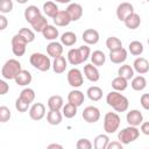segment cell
<instances>
[{
    "label": "cell",
    "instance_id": "obj_1",
    "mask_svg": "<svg viewBox=\"0 0 149 149\" xmlns=\"http://www.w3.org/2000/svg\"><path fill=\"white\" fill-rule=\"evenodd\" d=\"M106 102L116 112H126L129 106L128 99L123 94L119 93V91H115V90L107 94Z\"/></svg>",
    "mask_w": 149,
    "mask_h": 149
},
{
    "label": "cell",
    "instance_id": "obj_2",
    "mask_svg": "<svg viewBox=\"0 0 149 149\" xmlns=\"http://www.w3.org/2000/svg\"><path fill=\"white\" fill-rule=\"evenodd\" d=\"M91 55V49L87 45H81L77 49H70L68 52V61L72 65H78L87 61Z\"/></svg>",
    "mask_w": 149,
    "mask_h": 149
},
{
    "label": "cell",
    "instance_id": "obj_3",
    "mask_svg": "<svg viewBox=\"0 0 149 149\" xmlns=\"http://www.w3.org/2000/svg\"><path fill=\"white\" fill-rule=\"evenodd\" d=\"M21 70H22L21 63H20L17 59L10 58V59H8V61L2 65L1 76L3 77V79H8V80L15 79L16 76L20 73Z\"/></svg>",
    "mask_w": 149,
    "mask_h": 149
},
{
    "label": "cell",
    "instance_id": "obj_4",
    "mask_svg": "<svg viewBox=\"0 0 149 149\" xmlns=\"http://www.w3.org/2000/svg\"><path fill=\"white\" fill-rule=\"evenodd\" d=\"M29 62L35 69H37V70H40L42 72L48 71L50 69V66H51V62H50L49 56H47V55H44L42 52L31 54V56L29 58Z\"/></svg>",
    "mask_w": 149,
    "mask_h": 149
},
{
    "label": "cell",
    "instance_id": "obj_5",
    "mask_svg": "<svg viewBox=\"0 0 149 149\" xmlns=\"http://www.w3.org/2000/svg\"><path fill=\"white\" fill-rule=\"evenodd\" d=\"M139 136H140V130L137 129V127L128 126V127H126L119 132L118 140L122 144H129V143L134 142L135 140H137Z\"/></svg>",
    "mask_w": 149,
    "mask_h": 149
},
{
    "label": "cell",
    "instance_id": "obj_6",
    "mask_svg": "<svg viewBox=\"0 0 149 149\" xmlns=\"http://www.w3.org/2000/svg\"><path fill=\"white\" fill-rule=\"evenodd\" d=\"M120 116L114 112H108L105 114L104 118V129L107 134L115 133L120 127Z\"/></svg>",
    "mask_w": 149,
    "mask_h": 149
},
{
    "label": "cell",
    "instance_id": "obj_7",
    "mask_svg": "<svg viewBox=\"0 0 149 149\" xmlns=\"http://www.w3.org/2000/svg\"><path fill=\"white\" fill-rule=\"evenodd\" d=\"M10 43H12V51H13V54H14L15 56L21 57V56L24 55V52H26V45H27L28 42H27L19 33L15 34V35L12 37Z\"/></svg>",
    "mask_w": 149,
    "mask_h": 149
},
{
    "label": "cell",
    "instance_id": "obj_8",
    "mask_svg": "<svg viewBox=\"0 0 149 149\" xmlns=\"http://www.w3.org/2000/svg\"><path fill=\"white\" fill-rule=\"evenodd\" d=\"M68 83L70 86L77 88V87H80L84 83V77L81 74V71L79 69H71L69 72H68Z\"/></svg>",
    "mask_w": 149,
    "mask_h": 149
},
{
    "label": "cell",
    "instance_id": "obj_9",
    "mask_svg": "<svg viewBox=\"0 0 149 149\" xmlns=\"http://www.w3.org/2000/svg\"><path fill=\"white\" fill-rule=\"evenodd\" d=\"M81 116L86 122L94 123V122L99 121V119H100V111L95 106H87L84 108Z\"/></svg>",
    "mask_w": 149,
    "mask_h": 149
},
{
    "label": "cell",
    "instance_id": "obj_10",
    "mask_svg": "<svg viewBox=\"0 0 149 149\" xmlns=\"http://www.w3.org/2000/svg\"><path fill=\"white\" fill-rule=\"evenodd\" d=\"M45 115V106L42 102H35L30 108H29V116L30 119L38 121L42 120Z\"/></svg>",
    "mask_w": 149,
    "mask_h": 149
},
{
    "label": "cell",
    "instance_id": "obj_11",
    "mask_svg": "<svg viewBox=\"0 0 149 149\" xmlns=\"http://www.w3.org/2000/svg\"><path fill=\"white\" fill-rule=\"evenodd\" d=\"M134 13V7L130 2H121L116 8V16L120 21H125L127 16Z\"/></svg>",
    "mask_w": 149,
    "mask_h": 149
},
{
    "label": "cell",
    "instance_id": "obj_12",
    "mask_svg": "<svg viewBox=\"0 0 149 149\" xmlns=\"http://www.w3.org/2000/svg\"><path fill=\"white\" fill-rule=\"evenodd\" d=\"M126 120H127L129 126L137 127V126H141V123L143 122V115L139 109H132L127 113Z\"/></svg>",
    "mask_w": 149,
    "mask_h": 149
},
{
    "label": "cell",
    "instance_id": "obj_13",
    "mask_svg": "<svg viewBox=\"0 0 149 149\" xmlns=\"http://www.w3.org/2000/svg\"><path fill=\"white\" fill-rule=\"evenodd\" d=\"M65 10L71 17V21H78L83 16V7L79 3H76V2L70 3Z\"/></svg>",
    "mask_w": 149,
    "mask_h": 149
},
{
    "label": "cell",
    "instance_id": "obj_14",
    "mask_svg": "<svg viewBox=\"0 0 149 149\" xmlns=\"http://www.w3.org/2000/svg\"><path fill=\"white\" fill-rule=\"evenodd\" d=\"M84 74L85 77L90 80V81H98L99 78H100V73H99V70L97 69L95 65H93L92 63L91 64H86L84 66Z\"/></svg>",
    "mask_w": 149,
    "mask_h": 149
},
{
    "label": "cell",
    "instance_id": "obj_15",
    "mask_svg": "<svg viewBox=\"0 0 149 149\" xmlns=\"http://www.w3.org/2000/svg\"><path fill=\"white\" fill-rule=\"evenodd\" d=\"M83 41L86 43V44H97L99 42V33L95 30V29H92V28H88L86 30H84L83 33Z\"/></svg>",
    "mask_w": 149,
    "mask_h": 149
},
{
    "label": "cell",
    "instance_id": "obj_16",
    "mask_svg": "<svg viewBox=\"0 0 149 149\" xmlns=\"http://www.w3.org/2000/svg\"><path fill=\"white\" fill-rule=\"evenodd\" d=\"M84 100H85V95L79 90H72L68 94V101L71 102V104H73V105H76L77 107L81 106L83 102H84Z\"/></svg>",
    "mask_w": 149,
    "mask_h": 149
},
{
    "label": "cell",
    "instance_id": "obj_17",
    "mask_svg": "<svg viewBox=\"0 0 149 149\" xmlns=\"http://www.w3.org/2000/svg\"><path fill=\"white\" fill-rule=\"evenodd\" d=\"M54 23L58 27H65L71 22V17L69 16L66 10H58V13L52 17Z\"/></svg>",
    "mask_w": 149,
    "mask_h": 149
},
{
    "label": "cell",
    "instance_id": "obj_18",
    "mask_svg": "<svg viewBox=\"0 0 149 149\" xmlns=\"http://www.w3.org/2000/svg\"><path fill=\"white\" fill-rule=\"evenodd\" d=\"M109 59L114 64H121L127 59V50L121 48L115 51H109Z\"/></svg>",
    "mask_w": 149,
    "mask_h": 149
},
{
    "label": "cell",
    "instance_id": "obj_19",
    "mask_svg": "<svg viewBox=\"0 0 149 149\" xmlns=\"http://www.w3.org/2000/svg\"><path fill=\"white\" fill-rule=\"evenodd\" d=\"M133 68L137 73L144 74L149 71V62L144 57H137L133 63Z\"/></svg>",
    "mask_w": 149,
    "mask_h": 149
},
{
    "label": "cell",
    "instance_id": "obj_20",
    "mask_svg": "<svg viewBox=\"0 0 149 149\" xmlns=\"http://www.w3.org/2000/svg\"><path fill=\"white\" fill-rule=\"evenodd\" d=\"M47 52L50 57H58V56H62L63 54V45L62 43L59 42H56V41H52L50 42L48 45H47Z\"/></svg>",
    "mask_w": 149,
    "mask_h": 149
},
{
    "label": "cell",
    "instance_id": "obj_21",
    "mask_svg": "<svg viewBox=\"0 0 149 149\" xmlns=\"http://www.w3.org/2000/svg\"><path fill=\"white\" fill-rule=\"evenodd\" d=\"M123 23H125V26H126L128 29L134 30V29H136V28L140 27V24H141V17H140L139 14L132 13L129 16L126 17V20L123 21Z\"/></svg>",
    "mask_w": 149,
    "mask_h": 149
},
{
    "label": "cell",
    "instance_id": "obj_22",
    "mask_svg": "<svg viewBox=\"0 0 149 149\" xmlns=\"http://www.w3.org/2000/svg\"><path fill=\"white\" fill-rule=\"evenodd\" d=\"M31 79H33L31 73H30L29 71L22 69L14 80H15V83H16L17 85H20V86H26V85H28V84L31 83Z\"/></svg>",
    "mask_w": 149,
    "mask_h": 149
},
{
    "label": "cell",
    "instance_id": "obj_23",
    "mask_svg": "<svg viewBox=\"0 0 149 149\" xmlns=\"http://www.w3.org/2000/svg\"><path fill=\"white\" fill-rule=\"evenodd\" d=\"M38 15H41V10L38 9L37 6H34V5H30L28 6L26 9H24V19L27 22L31 23Z\"/></svg>",
    "mask_w": 149,
    "mask_h": 149
},
{
    "label": "cell",
    "instance_id": "obj_24",
    "mask_svg": "<svg viewBox=\"0 0 149 149\" xmlns=\"http://www.w3.org/2000/svg\"><path fill=\"white\" fill-rule=\"evenodd\" d=\"M66 66H68V61L65 59L64 56H58L52 62V70L56 73H63L65 71Z\"/></svg>",
    "mask_w": 149,
    "mask_h": 149
},
{
    "label": "cell",
    "instance_id": "obj_25",
    "mask_svg": "<svg viewBox=\"0 0 149 149\" xmlns=\"http://www.w3.org/2000/svg\"><path fill=\"white\" fill-rule=\"evenodd\" d=\"M63 114L59 111H55V109H50L47 114V121L48 123H50L51 126H57L62 122L63 119Z\"/></svg>",
    "mask_w": 149,
    "mask_h": 149
},
{
    "label": "cell",
    "instance_id": "obj_26",
    "mask_svg": "<svg viewBox=\"0 0 149 149\" xmlns=\"http://www.w3.org/2000/svg\"><path fill=\"white\" fill-rule=\"evenodd\" d=\"M30 24H31V27L34 28L35 31H37V33H42V31L44 30V28L48 26V19L41 14V15H38V16H37Z\"/></svg>",
    "mask_w": 149,
    "mask_h": 149
},
{
    "label": "cell",
    "instance_id": "obj_27",
    "mask_svg": "<svg viewBox=\"0 0 149 149\" xmlns=\"http://www.w3.org/2000/svg\"><path fill=\"white\" fill-rule=\"evenodd\" d=\"M63 98L61 95H51L48 99V107L49 109H55V111H61L64 106L63 104Z\"/></svg>",
    "mask_w": 149,
    "mask_h": 149
},
{
    "label": "cell",
    "instance_id": "obj_28",
    "mask_svg": "<svg viewBox=\"0 0 149 149\" xmlns=\"http://www.w3.org/2000/svg\"><path fill=\"white\" fill-rule=\"evenodd\" d=\"M42 35H43V37H44L45 40H49V41H55V40L58 37L59 31H58V29H57L55 26L48 24V26L44 28V30L42 31Z\"/></svg>",
    "mask_w": 149,
    "mask_h": 149
},
{
    "label": "cell",
    "instance_id": "obj_29",
    "mask_svg": "<svg viewBox=\"0 0 149 149\" xmlns=\"http://www.w3.org/2000/svg\"><path fill=\"white\" fill-rule=\"evenodd\" d=\"M91 62L95 66H102L106 62V55L101 50H95L91 54Z\"/></svg>",
    "mask_w": 149,
    "mask_h": 149
},
{
    "label": "cell",
    "instance_id": "obj_30",
    "mask_svg": "<svg viewBox=\"0 0 149 149\" xmlns=\"http://www.w3.org/2000/svg\"><path fill=\"white\" fill-rule=\"evenodd\" d=\"M77 42V36L73 31H65L61 36V43L65 47H71Z\"/></svg>",
    "mask_w": 149,
    "mask_h": 149
},
{
    "label": "cell",
    "instance_id": "obj_31",
    "mask_svg": "<svg viewBox=\"0 0 149 149\" xmlns=\"http://www.w3.org/2000/svg\"><path fill=\"white\" fill-rule=\"evenodd\" d=\"M86 94L90 100L92 101H99L102 98V90L99 86H91L87 88Z\"/></svg>",
    "mask_w": 149,
    "mask_h": 149
},
{
    "label": "cell",
    "instance_id": "obj_32",
    "mask_svg": "<svg viewBox=\"0 0 149 149\" xmlns=\"http://www.w3.org/2000/svg\"><path fill=\"white\" fill-rule=\"evenodd\" d=\"M108 143H109V137L106 134H100V135L95 136L93 147L95 149H107Z\"/></svg>",
    "mask_w": 149,
    "mask_h": 149
},
{
    "label": "cell",
    "instance_id": "obj_33",
    "mask_svg": "<svg viewBox=\"0 0 149 149\" xmlns=\"http://www.w3.org/2000/svg\"><path fill=\"white\" fill-rule=\"evenodd\" d=\"M58 6L54 1H47L43 3V12L49 17H54L58 13Z\"/></svg>",
    "mask_w": 149,
    "mask_h": 149
},
{
    "label": "cell",
    "instance_id": "obj_34",
    "mask_svg": "<svg viewBox=\"0 0 149 149\" xmlns=\"http://www.w3.org/2000/svg\"><path fill=\"white\" fill-rule=\"evenodd\" d=\"M130 85L134 91H142L147 86V80L143 76H136V77H133Z\"/></svg>",
    "mask_w": 149,
    "mask_h": 149
},
{
    "label": "cell",
    "instance_id": "obj_35",
    "mask_svg": "<svg viewBox=\"0 0 149 149\" xmlns=\"http://www.w3.org/2000/svg\"><path fill=\"white\" fill-rule=\"evenodd\" d=\"M118 74H119L120 77H122V78L129 80V79H132V78L134 77V68H132V66L128 65V64H123V65H121V66L119 68Z\"/></svg>",
    "mask_w": 149,
    "mask_h": 149
},
{
    "label": "cell",
    "instance_id": "obj_36",
    "mask_svg": "<svg viewBox=\"0 0 149 149\" xmlns=\"http://www.w3.org/2000/svg\"><path fill=\"white\" fill-rule=\"evenodd\" d=\"M127 86H128V80L125 79V78H122V77H120V76L115 77L112 80V87L115 91H119V92L120 91H125L127 88Z\"/></svg>",
    "mask_w": 149,
    "mask_h": 149
},
{
    "label": "cell",
    "instance_id": "obj_37",
    "mask_svg": "<svg viewBox=\"0 0 149 149\" xmlns=\"http://www.w3.org/2000/svg\"><path fill=\"white\" fill-rule=\"evenodd\" d=\"M106 47L109 51H115V50H119L122 48V42L118 37L111 36L106 40Z\"/></svg>",
    "mask_w": 149,
    "mask_h": 149
},
{
    "label": "cell",
    "instance_id": "obj_38",
    "mask_svg": "<svg viewBox=\"0 0 149 149\" xmlns=\"http://www.w3.org/2000/svg\"><path fill=\"white\" fill-rule=\"evenodd\" d=\"M128 50L134 56H140L143 52V44L140 41H133L128 45Z\"/></svg>",
    "mask_w": 149,
    "mask_h": 149
},
{
    "label": "cell",
    "instance_id": "obj_39",
    "mask_svg": "<svg viewBox=\"0 0 149 149\" xmlns=\"http://www.w3.org/2000/svg\"><path fill=\"white\" fill-rule=\"evenodd\" d=\"M62 112H63V115L65 118L71 119V118H73L77 114V106L73 105V104H71V102H68V104H65L63 106Z\"/></svg>",
    "mask_w": 149,
    "mask_h": 149
},
{
    "label": "cell",
    "instance_id": "obj_40",
    "mask_svg": "<svg viewBox=\"0 0 149 149\" xmlns=\"http://www.w3.org/2000/svg\"><path fill=\"white\" fill-rule=\"evenodd\" d=\"M20 98H21L22 100H24L26 102L31 104V102L35 100V92H34L33 88H29V87L23 88V90L21 91V93H20Z\"/></svg>",
    "mask_w": 149,
    "mask_h": 149
},
{
    "label": "cell",
    "instance_id": "obj_41",
    "mask_svg": "<svg viewBox=\"0 0 149 149\" xmlns=\"http://www.w3.org/2000/svg\"><path fill=\"white\" fill-rule=\"evenodd\" d=\"M19 34H20L28 43H30V42H33V41L35 40V34H34V31L30 30L29 28H21V29L19 30Z\"/></svg>",
    "mask_w": 149,
    "mask_h": 149
},
{
    "label": "cell",
    "instance_id": "obj_42",
    "mask_svg": "<svg viewBox=\"0 0 149 149\" xmlns=\"http://www.w3.org/2000/svg\"><path fill=\"white\" fill-rule=\"evenodd\" d=\"M14 5L12 0H0V12L2 14H7L9 12H12Z\"/></svg>",
    "mask_w": 149,
    "mask_h": 149
},
{
    "label": "cell",
    "instance_id": "obj_43",
    "mask_svg": "<svg viewBox=\"0 0 149 149\" xmlns=\"http://www.w3.org/2000/svg\"><path fill=\"white\" fill-rule=\"evenodd\" d=\"M10 119V111L7 106H0V122L5 123Z\"/></svg>",
    "mask_w": 149,
    "mask_h": 149
},
{
    "label": "cell",
    "instance_id": "obj_44",
    "mask_svg": "<svg viewBox=\"0 0 149 149\" xmlns=\"http://www.w3.org/2000/svg\"><path fill=\"white\" fill-rule=\"evenodd\" d=\"M29 105H30V104L26 102V101L22 100L20 97H19V98L16 99V101H15V108H16L20 113H24V112H27L28 108H29Z\"/></svg>",
    "mask_w": 149,
    "mask_h": 149
},
{
    "label": "cell",
    "instance_id": "obj_45",
    "mask_svg": "<svg viewBox=\"0 0 149 149\" xmlns=\"http://www.w3.org/2000/svg\"><path fill=\"white\" fill-rule=\"evenodd\" d=\"M76 147H77V149H91L93 147V144L87 139H79L76 143Z\"/></svg>",
    "mask_w": 149,
    "mask_h": 149
},
{
    "label": "cell",
    "instance_id": "obj_46",
    "mask_svg": "<svg viewBox=\"0 0 149 149\" xmlns=\"http://www.w3.org/2000/svg\"><path fill=\"white\" fill-rule=\"evenodd\" d=\"M140 102H141V106L149 111V93H144L141 95V99H140Z\"/></svg>",
    "mask_w": 149,
    "mask_h": 149
},
{
    "label": "cell",
    "instance_id": "obj_47",
    "mask_svg": "<svg viewBox=\"0 0 149 149\" xmlns=\"http://www.w3.org/2000/svg\"><path fill=\"white\" fill-rule=\"evenodd\" d=\"M8 90H9V85L3 79H1L0 80V94L1 95H5L8 92Z\"/></svg>",
    "mask_w": 149,
    "mask_h": 149
},
{
    "label": "cell",
    "instance_id": "obj_48",
    "mask_svg": "<svg viewBox=\"0 0 149 149\" xmlns=\"http://www.w3.org/2000/svg\"><path fill=\"white\" fill-rule=\"evenodd\" d=\"M122 147H123V144L118 140V141L109 142L108 146H107V149H122Z\"/></svg>",
    "mask_w": 149,
    "mask_h": 149
},
{
    "label": "cell",
    "instance_id": "obj_49",
    "mask_svg": "<svg viewBox=\"0 0 149 149\" xmlns=\"http://www.w3.org/2000/svg\"><path fill=\"white\" fill-rule=\"evenodd\" d=\"M7 24H8L7 17L3 14H1L0 15V30H5L7 28Z\"/></svg>",
    "mask_w": 149,
    "mask_h": 149
},
{
    "label": "cell",
    "instance_id": "obj_50",
    "mask_svg": "<svg viewBox=\"0 0 149 149\" xmlns=\"http://www.w3.org/2000/svg\"><path fill=\"white\" fill-rule=\"evenodd\" d=\"M141 132L144 135H149V121H146V122L141 123Z\"/></svg>",
    "mask_w": 149,
    "mask_h": 149
},
{
    "label": "cell",
    "instance_id": "obj_51",
    "mask_svg": "<svg viewBox=\"0 0 149 149\" xmlns=\"http://www.w3.org/2000/svg\"><path fill=\"white\" fill-rule=\"evenodd\" d=\"M48 148H49V149H51V148H58V149H62V148H63V146L57 144V143H51V144H49V146H48Z\"/></svg>",
    "mask_w": 149,
    "mask_h": 149
},
{
    "label": "cell",
    "instance_id": "obj_52",
    "mask_svg": "<svg viewBox=\"0 0 149 149\" xmlns=\"http://www.w3.org/2000/svg\"><path fill=\"white\" fill-rule=\"evenodd\" d=\"M56 2H59V3H69L71 0H54Z\"/></svg>",
    "mask_w": 149,
    "mask_h": 149
},
{
    "label": "cell",
    "instance_id": "obj_53",
    "mask_svg": "<svg viewBox=\"0 0 149 149\" xmlns=\"http://www.w3.org/2000/svg\"><path fill=\"white\" fill-rule=\"evenodd\" d=\"M16 2H17V3L23 5V3H27V2H28V0H16Z\"/></svg>",
    "mask_w": 149,
    "mask_h": 149
},
{
    "label": "cell",
    "instance_id": "obj_54",
    "mask_svg": "<svg viewBox=\"0 0 149 149\" xmlns=\"http://www.w3.org/2000/svg\"><path fill=\"white\" fill-rule=\"evenodd\" d=\"M148 44H149V38H148Z\"/></svg>",
    "mask_w": 149,
    "mask_h": 149
},
{
    "label": "cell",
    "instance_id": "obj_55",
    "mask_svg": "<svg viewBox=\"0 0 149 149\" xmlns=\"http://www.w3.org/2000/svg\"><path fill=\"white\" fill-rule=\"evenodd\" d=\"M147 1H148V2H149V0H147Z\"/></svg>",
    "mask_w": 149,
    "mask_h": 149
}]
</instances>
